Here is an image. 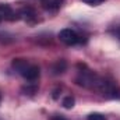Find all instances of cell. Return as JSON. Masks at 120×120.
I'll return each mask as SVG.
<instances>
[{"label":"cell","mask_w":120,"mask_h":120,"mask_svg":"<svg viewBox=\"0 0 120 120\" xmlns=\"http://www.w3.org/2000/svg\"><path fill=\"white\" fill-rule=\"evenodd\" d=\"M13 67L20 75H22L28 81H35L39 77V67L24 59H15L13 61Z\"/></svg>","instance_id":"6da1fadb"},{"label":"cell","mask_w":120,"mask_h":120,"mask_svg":"<svg viewBox=\"0 0 120 120\" xmlns=\"http://www.w3.org/2000/svg\"><path fill=\"white\" fill-rule=\"evenodd\" d=\"M99 78L95 73H92L91 70H81L78 71V77H77V82L78 85H82L85 88H96L98 82H99Z\"/></svg>","instance_id":"7a4b0ae2"},{"label":"cell","mask_w":120,"mask_h":120,"mask_svg":"<svg viewBox=\"0 0 120 120\" xmlns=\"http://www.w3.org/2000/svg\"><path fill=\"white\" fill-rule=\"evenodd\" d=\"M96 90H99L102 92V95L106 96V98H112V99L120 98V90L112 82V81L99 78V82H98V85H96Z\"/></svg>","instance_id":"3957f363"},{"label":"cell","mask_w":120,"mask_h":120,"mask_svg":"<svg viewBox=\"0 0 120 120\" xmlns=\"http://www.w3.org/2000/svg\"><path fill=\"white\" fill-rule=\"evenodd\" d=\"M59 39L63 43L68 45V46H74V45H77V43L80 42L78 34L74 30H70V28H64V30L60 31L59 32Z\"/></svg>","instance_id":"277c9868"},{"label":"cell","mask_w":120,"mask_h":120,"mask_svg":"<svg viewBox=\"0 0 120 120\" xmlns=\"http://www.w3.org/2000/svg\"><path fill=\"white\" fill-rule=\"evenodd\" d=\"M18 18V14L15 10L11 8L8 4H0V22L1 21H14Z\"/></svg>","instance_id":"5b68a950"},{"label":"cell","mask_w":120,"mask_h":120,"mask_svg":"<svg viewBox=\"0 0 120 120\" xmlns=\"http://www.w3.org/2000/svg\"><path fill=\"white\" fill-rule=\"evenodd\" d=\"M41 1H42L43 7L46 10H49V11L57 10L60 6H61V3H63V0H41Z\"/></svg>","instance_id":"8992f818"},{"label":"cell","mask_w":120,"mask_h":120,"mask_svg":"<svg viewBox=\"0 0 120 120\" xmlns=\"http://www.w3.org/2000/svg\"><path fill=\"white\" fill-rule=\"evenodd\" d=\"M74 103H75V101H74L73 96H66V98L63 99V106H64L66 109H71V108L74 106Z\"/></svg>","instance_id":"52a82bcc"},{"label":"cell","mask_w":120,"mask_h":120,"mask_svg":"<svg viewBox=\"0 0 120 120\" xmlns=\"http://www.w3.org/2000/svg\"><path fill=\"white\" fill-rule=\"evenodd\" d=\"M64 68H66V63L61 60V61H57V64H56V67H55L53 70H55L56 74H59V73H63V71H64Z\"/></svg>","instance_id":"ba28073f"},{"label":"cell","mask_w":120,"mask_h":120,"mask_svg":"<svg viewBox=\"0 0 120 120\" xmlns=\"http://www.w3.org/2000/svg\"><path fill=\"white\" fill-rule=\"evenodd\" d=\"M88 120H108V119L102 113H91L88 116Z\"/></svg>","instance_id":"9c48e42d"},{"label":"cell","mask_w":120,"mask_h":120,"mask_svg":"<svg viewBox=\"0 0 120 120\" xmlns=\"http://www.w3.org/2000/svg\"><path fill=\"white\" fill-rule=\"evenodd\" d=\"M82 1H85L87 4H91V6H96V4L102 3L103 0H82Z\"/></svg>","instance_id":"30bf717a"},{"label":"cell","mask_w":120,"mask_h":120,"mask_svg":"<svg viewBox=\"0 0 120 120\" xmlns=\"http://www.w3.org/2000/svg\"><path fill=\"white\" fill-rule=\"evenodd\" d=\"M50 120H67V119H64L63 116H59V115H55V116L50 117Z\"/></svg>","instance_id":"8fae6325"},{"label":"cell","mask_w":120,"mask_h":120,"mask_svg":"<svg viewBox=\"0 0 120 120\" xmlns=\"http://www.w3.org/2000/svg\"><path fill=\"white\" fill-rule=\"evenodd\" d=\"M0 101H1V96H0Z\"/></svg>","instance_id":"7c38bea8"}]
</instances>
